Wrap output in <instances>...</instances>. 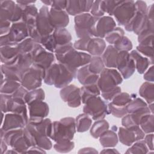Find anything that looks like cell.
<instances>
[{
    "label": "cell",
    "instance_id": "1",
    "mask_svg": "<svg viewBox=\"0 0 154 154\" xmlns=\"http://www.w3.org/2000/svg\"><path fill=\"white\" fill-rule=\"evenodd\" d=\"M54 53L59 63L77 69L88 64L91 58V55L88 53L76 51L72 43L57 45Z\"/></svg>",
    "mask_w": 154,
    "mask_h": 154
},
{
    "label": "cell",
    "instance_id": "2",
    "mask_svg": "<svg viewBox=\"0 0 154 154\" xmlns=\"http://www.w3.org/2000/svg\"><path fill=\"white\" fill-rule=\"evenodd\" d=\"M76 131L75 119L71 117H64L60 121L52 122L49 138L55 142L64 140H72Z\"/></svg>",
    "mask_w": 154,
    "mask_h": 154
},
{
    "label": "cell",
    "instance_id": "3",
    "mask_svg": "<svg viewBox=\"0 0 154 154\" xmlns=\"http://www.w3.org/2000/svg\"><path fill=\"white\" fill-rule=\"evenodd\" d=\"M45 74V69L32 63L31 67L25 70L21 76V85L28 91L39 88L42 84Z\"/></svg>",
    "mask_w": 154,
    "mask_h": 154
},
{
    "label": "cell",
    "instance_id": "4",
    "mask_svg": "<svg viewBox=\"0 0 154 154\" xmlns=\"http://www.w3.org/2000/svg\"><path fill=\"white\" fill-rule=\"evenodd\" d=\"M23 129L4 131L1 129V139H3L8 146L17 153H25L30 147L23 135Z\"/></svg>",
    "mask_w": 154,
    "mask_h": 154
},
{
    "label": "cell",
    "instance_id": "5",
    "mask_svg": "<svg viewBox=\"0 0 154 154\" xmlns=\"http://www.w3.org/2000/svg\"><path fill=\"white\" fill-rule=\"evenodd\" d=\"M24 99L13 97L11 95L1 93V109L3 112H10L21 115L28 123V117Z\"/></svg>",
    "mask_w": 154,
    "mask_h": 154
},
{
    "label": "cell",
    "instance_id": "6",
    "mask_svg": "<svg viewBox=\"0 0 154 154\" xmlns=\"http://www.w3.org/2000/svg\"><path fill=\"white\" fill-rule=\"evenodd\" d=\"M122 81L123 78L118 70L114 68L105 67L99 74L97 85L101 93L119 86Z\"/></svg>",
    "mask_w": 154,
    "mask_h": 154
},
{
    "label": "cell",
    "instance_id": "7",
    "mask_svg": "<svg viewBox=\"0 0 154 154\" xmlns=\"http://www.w3.org/2000/svg\"><path fill=\"white\" fill-rule=\"evenodd\" d=\"M84 104V113L91 117L92 119L96 121L103 119L109 114L108 105L99 96L89 98Z\"/></svg>",
    "mask_w": 154,
    "mask_h": 154
},
{
    "label": "cell",
    "instance_id": "8",
    "mask_svg": "<svg viewBox=\"0 0 154 154\" xmlns=\"http://www.w3.org/2000/svg\"><path fill=\"white\" fill-rule=\"evenodd\" d=\"M89 13H85L75 16V30L76 34L79 38H90L93 35L91 29L96 20Z\"/></svg>",
    "mask_w": 154,
    "mask_h": 154
},
{
    "label": "cell",
    "instance_id": "9",
    "mask_svg": "<svg viewBox=\"0 0 154 154\" xmlns=\"http://www.w3.org/2000/svg\"><path fill=\"white\" fill-rule=\"evenodd\" d=\"M136 12L135 1H120L116 7L112 16L119 25L125 26L134 17Z\"/></svg>",
    "mask_w": 154,
    "mask_h": 154
},
{
    "label": "cell",
    "instance_id": "10",
    "mask_svg": "<svg viewBox=\"0 0 154 154\" xmlns=\"http://www.w3.org/2000/svg\"><path fill=\"white\" fill-rule=\"evenodd\" d=\"M116 68L122 78L125 79L129 78L134 73L135 63L129 52L119 51L117 58Z\"/></svg>",
    "mask_w": 154,
    "mask_h": 154
},
{
    "label": "cell",
    "instance_id": "11",
    "mask_svg": "<svg viewBox=\"0 0 154 154\" xmlns=\"http://www.w3.org/2000/svg\"><path fill=\"white\" fill-rule=\"evenodd\" d=\"M118 139L123 144L131 146L135 141L143 140L145 133L139 126H135L131 128L121 127L118 132Z\"/></svg>",
    "mask_w": 154,
    "mask_h": 154
},
{
    "label": "cell",
    "instance_id": "12",
    "mask_svg": "<svg viewBox=\"0 0 154 154\" xmlns=\"http://www.w3.org/2000/svg\"><path fill=\"white\" fill-rule=\"evenodd\" d=\"M116 27V22L109 16L97 17L91 29L93 37L105 38L106 35Z\"/></svg>",
    "mask_w": 154,
    "mask_h": 154
},
{
    "label": "cell",
    "instance_id": "13",
    "mask_svg": "<svg viewBox=\"0 0 154 154\" xmlns=\"http://www.w3.org/2000/svg\"><path fill=\"white\" fill-rule=\"evenodd\" d=\"M33 63L36 64L45 69H48L52 64L55 59V55L45 49L42 45L37 43L29 54Z\"/></svg>",
    "mask_w": 154,
    "mask_h": 154
},
{
    "label": "cell",
    "instance_id": "14",
    "mask_svg": "<svg viewBox=\"0 0 154 154\" xmlns=\"http://www.w3.org/2000/svg\"><path fill=\"white\" fill-rule=\"evenodd\" d=\"M36 25L37 31L41 37L49 35L54 32L55 28L51 22L49 10L47 6L43 5L39 9Z\"/></svg>",
    "mask_w": 154,
    "mask_h": 154
},
{
    "label": "cell",
    "instance_id": "15",
    "mask_svg": "<svg viewBox=\"0 0 154 154\" xmlns=\"http://www.w3.org/2000/svg\"><path fill=\"white\" fill-rule=\"evenodd\" d=\"M58 72L54 85L57 88H62L69 85L76 77L78 69L61 63H58Z\"/></svg>",
    "mask_w": 154,
    "mask_h": 154
},
{
    "label": "cell",
    "instance_id": "16",
    "mask_svg": "<svg viewBox=\"0 0 154 154\" xmlns=\"http://www.w3.org/2000/svg\"><path fill=\"white\" fill-rule=\"evenodd\" d=\"M60 94L61 99L64 102H67L70 107L77 108L81 104L80 88L73 84L68 85L62 88Z\"/></svg>",
    "mask_w": 154,
    "mask_h": 154
},
{
    "label": "cell",
    "instance_id": "17",
    "mask_svg": "<svg viewBox=\"0 0 154 154\" xmlns=\"http://www.w3.org/2000/svg\"><path fill=\"white\" fill-rule=\"evenodd\" d=\"M26 124L27 122L21 115L11 112L4 116L1 129L4 131L22 129L25 127Z\"/></svg>",
    "mask_w": 154,
    "mask_h": 154
},
{
    "label": "cell",
    "instance_id": "18",
    "mask_svg": "<svg viewBox=\"0 0 154 154\" xmlns=\"http://www.w3.org/2000/svg\"><path fill=\"white\" fill-rule=\"evenodd\" d=\"M94 1L72 0L67 1L66 11L69 15L77 16L78 14L88 13Z\"/></svg>",
    "mask_w": 154,
    "mask_h": 154
},
{
    "label": "cell",
    "instance_id": "19",
    "mask_svg": "<svg viewBox=\"0 0 154 154\" xmlns=\"http://www.w3.org/2000/svg\"><path fill=\"white\" fill-rule=\"evenodd\" d=\"M19 54V43L11 42L7 45L1 46V61L2 64H11L13 63Z\"/></svg>",
    "mask_w": 154,
    "mask_h": 154
},
{
    "label": "cell",
    "instance_id": "20",
    "mask_svg": "<svg viewBox=\"0 0 154 154\" xmlns=\"http://www.w3.org/2000/svg\"><path fill=\"white\" fill-rule=\"evenodd\" d=\"M11 42L19 43L29 37L26 25L22 20L12 23L8 34Z\"/></svg>",
    "mask_w": 154,
    "mask_h": 154
},
{
    "label": "cell",
    "instance_id": "21",
    "mask_svg": "<svg viewBox=\"0 0 154 154\" xmlns=\"http://www.w3.org/2000/svg\"><path fill=\"white\" fill-rule=\"evenodd\" d=\"M49 17L52 26L56 28H65L69 25V14L65 10H60L51 7Z\"/></svg>",
    "mask_w": 154,
    "mask_h": 154
},
{
    "label": "cell",
    "instance_id": "22",
    "mask_svg": "<svg viewBox=\"0 0 154 154\" xmlns=\"http://www.w3.org/2000/svg\"><path fill=\"white\" fill-rule=\"evenodd\" d=\"M76 77L79 83L82 85L96 84L97 82L99 75L90 72L88 64L78 69Z\"/></svg>",
    "mask_w": 154,
    "mask_h": 154
},
{
    "label": "cell",
    "instance_id": "23",
    "mask_svg": "<svg viewBox=\"0 0 154 154\" xmlns=\"http://www.w3.org/2000/svg\"><path fill=\"white\" fill-rule=\"evenodd\" d=\"M29 117L45 118L49 114V106L43 100L37 101L28 105Z\"/></svg>",
    "mask_w": 154,
    "mask_h": 154
},
{
    "label": "cell",
    "instance_id": "24",
    "mask_svg": "<svg viewBox=\"0 0 154 154\" xmlns=\"http://www.w3.org/2000/svg\"><path fill=\"white\" fill-rule=\"evenodd\" d=\"M106 48V43L103 38L91 37L88 42L87 52L90 55L100 56L103 54Z\"/></svg>",
    "mask_w": 154,
    "mask_h": 154
},
{
    "label": "cell",
    "instance_id": "25",
    "mask_svg": "<svg viewBox=\"0 0 154 154\" xmlns=\"http://www.w3.org/2000/svg\"><path fill=\"white\" fill-rule=\"evenodd\" d=\"M32 63V59L29 54L20 53L15 61L10 65H12L17 70L21 76L23 73L29 69Z\"/></svg>",
    "mask_w": 154,
    "mask_h": 154
},
{
    "label": "cell",
    "instance_id": "26",
    "mask_svg": "<svg viewBox=\"0 0 154 154\" xmlns=\"http://www.w3.org/2000/svg\"><path fill=\"white\" fill-rule=\"evenodd\" d=\"M16 3L13 1H0V19L1 22H10L11 23L14 10Z\"/></svg>",
    "mask_w": 154,
    "mask_h": 154
},
{
    "label": "cell",
    "instance_id": "27",
    "mask_svg": "<svg viewBox=\"0 0 154 154\" xmlns=\"http://www.w3.org/2000/svg\"><path fill=\"white\" fill-rule=\"evenodd\" d=\"M129 54L135 63V69H137L140 74H143L146 71L150 66V63L152 64H153L150 59L143 57L137 50H133Z\"/></svg>",
    "mask_w": 154,
    "mask_h": 154
},
{
    "label": "cell",
    "instance_id": "28",
    "mask_svg": "<svg viewBox=\"0 0 154 154\" xmlns=\"http://www.w3.org/2000/svg\"><path fill=\"white\" fill-rule=\"evenodd\" d=\"M119 51L113 45L108 46L103 52L102 59L107 68H116L117 58Z\"/></svg>",
    "mask_w": 154,
    "mask_h": 154
},
{
    "label": "cell",
    "instance_id": "29",
    "mask_svg": "<svg viewBox=\"0 0 154 154\" xmlns=\"http://www.w3.org/2000/svg\"><path fill=\"white\" fill-rule=\"evenodd\" d=\"M99 141L103 147H115L118 143V136L112 130H107L99 137Z\"/></svg>",
    "mask_w": 154,
    "mask_h": 154
},
{
    "label": "cell",
    "instance_id": "30",
    "mask_svg": "<svg viewBox=\"0 0 154 154\" xmlns=\"http://www.w3.org/2000/svg\"><path fill=\"white\" fill-rule=\"evenodd\" d=\"M139 94L145 99L148 104L153 103L154 101V85L153 82H145L140 89Z\"/></svg>",
    "mask_w": 154,
    "mask_h": 154
},
{
    "label": "cell",
    "instance_id": "31",
    "mask_svg": "<svg viewBox=\"0 0 154 154\" xmlns=\"http://www.w3.org/2000/svg\"><path fill=\"white\" fill-rule=\"evenodd\" d=\"M52 34L57 45H64L71 43L72 36L65 28L55 29Z\"/></svg>",
    "mask_w": 154,
    "mask_h": 154
},
{
    "label": "cell",
    "instance_id": "32",
    "mask_svg": "<svg viewBox=\"0 0 154 154\" xmlns=\"http://www.w3.org/2000/svg\"><path fill=\"white\" fill-rule=\"evenodd\" d=\"M81 101L84 103L89 98L94 96H98L100 94V91L97 84L83 85L81 88Z\"/></svg>",
    "mask_w": 154,
    "mask_h": 154
},
{
    "label": "cell",
    "instance_id": "33",
    "mask_svg": "<svg viewBox=\"0 0 154 154\" xmlns=\"http://www.w3.org/2000/svg\"><path fill=\"white\" fill-rule=\"evenodd\" d=\"M76 129L78 132H84L88 131L92 123L91 117L85 113L81 114L75 119Z\"/></svg>",
    "mask_w": 154,
    "mask_h": 154
},
{
    "label": "cell",
    "instance_id": "34",
    "mask_svg": "<svg viewBox=\"0 0 154 154\" xmlns=\"http://www.w3.org/2000/svg\"><path fill=\"white\" fill-rule=\"evenodd\" d=\"M20 86V82L4 78L1 81L0 91L1 93L11 96Z\"/></svg>",
    "mask_w": 154,
    "mask_h": 154
},
{
    "label": "cell",
    "instance_id": "35",
    "mask_svg": "<svg viewBox=\"0 0 154 154\" xmlns=\"http://www.w3.org/2000/svg\"><path fill=\"white\" fill-rule=\"evenodd\" d=\"M109 123L104 119L96 120L90 128V134L94 138L99 137L109 129Z\"/></svg>",
    "mask_w": 154,
    "mask_h": 154
},
{
    "label": "cell",
    "instance_id": "36",
    "mask_svg": "<svg viewBox=\"0 0 154 154\" xmlns=\"http://www.w3.org/2000/svg\"><path fill=\"white\" fill-rule=\"evenodd\" d=\"M58 63H53L48 69H45L43 82L46 84L49 85H54L58 72Z\"/></svg>",
    "mask_w": 154,
    "mask_h": 154
},
{
    "label": "cell",
    "instance_id": "37",
    "mask_svg": "<svg viewBox=\"0 0 154 154\" xmlns=\"http://www.w3.org/2000/svg\"><path fill=\"white\" fill-rule=\"evenodd\" d=\"M45 98V94L44 90L40 88H38L28 91L25 97L24 100L28 105L37 101L43 100Z\"/></svg>",
    "mask_w": 154,
    "mask_h": 154
},
{
    "label": "cell",
    "instance_id": "38",
    "mask_svg": "<svg viewBox=\"0 0 154 154\" xmlns=\"http://www.w3.org/2000/svg\"><path fill=\"white\" fill-rule=\"evenodd\" d=\"M1 72L3 73L4 78L20 82V75L12 65L2 64L1 66Z\"/></svg>",
    "mask_w": 154,
    "mask_h": 154
},
{
    "label": "cell",
    "instance_id": "39",
    "mask_svg": "<svg viewBox=\"0 0 154 154\" xmlns=\"http://www.w3.org/2000/svg\"><path fill=\"white\" fill-rule=\"evenodd\" d=\"M147 106V104L143 99L136 97L132 99L129 103L126 106V111L127 114H133L140 111Z\"/></svg>",
    "mask_w": 154,
    "mask_h": 154
},
{
    "label": "cell",
    "instance_id": "40",
    "mask_svg": "<svg viewBox=\"0 0 154 154\" xmlns=\"http://www.w3.org/2000/svg\"><path fill=\"white\" fill-rule=\"evenodd\" d=\"M89 70L94 74L99 75L105 68V65L100 56H93L88 64Z\"/></svg>",
    "mask_w": 154,
    "mask_h": 154
},
{
    "label": "cell",
    "instance_id": "41",
    "mask_svg": "<svg viewBox=\"0 0 154 154\" xmlns=\"http://www.w3.org/2000/svg\"><path fill=\"white\" fill-rule=\"evenodd\" d=\"M153 114H149L144 116L140 121L139 126L145 134L153 132Z\"/></svg>",
    "mask_w": 154,
    "mask_h": 154
},
{
    "label": "cell",
    "instance_id": "42",
    "mask_svg": "<svg viewBox=\"0 0 154 154\" xmlns=\"http://www.w3.org/2000/svg\"><path fill=\"white\" fill-rule=\"evenodd\" d=\"M131 100V96L128 93L120 92L112 99L111 103L119 107L126 108V106Z\"/></svg>",
    "mask_w": 154,
    "mask_h": 154
},
{
    "label": "cell",
    "instance_id": "43",
    "mask_svg": "<svg viewBox=\"0 0 154 154\" xmlns=\"http://www.w3.org/2000/svg\"><path fill=\"white\" fill-rule=\"evenodd\" d=\"M124 30L122 28L116 27L106 35L105 38L111 45H113L117 41L124 36Z\"/></svg>",
    "mask_w": 154,
    "mask_h": 154
},
{
    "label": "cell",
    "instance_id": "44",
    "mask_svg": "<svg viewBox=\"0 0 154 154\" xmlns=\"http://www.w3.org/2000/svg\"><path fill=\"white\" fill-rule=\"evenodd\" d=\"M75 146L74 143L72 140H64L56 142L54 144V149L60 153H67L71 151Z\"/></svg>",
    "mask_w": 154,
    "mask_h": 154
},
{
    "label": "cell",
    "instance_id": "45",
    "mask_svg": "<svg viewBox=\"0 0 154 154\" xmlns=\"http://www.w3.org/2000/svg\"><path fill=\"white\" fill-rule=\"evenodd\" d=\"M147 152L148 147L144 141L142 140L135 141L126 152V153H146Z\"/></svg>",
    "mask_w": 154,
    "mask_h": 154
},
{
    "label": "cell",
    "instance_id": "46",
    "mask_svg": "<svg viewBox=\"0 0 154 154\" xmlns=\"http://www.w3.org/2000/svg\"><path fill=\"white\" fill-rule=\"evenodd\" d=\"M40 44H41L42 46L47 51L52 53L54 52L55 49L57 46L52 34L47 36L42 37Z\"/></svg>",
    "mask_w": 154,
    "mask_h": 154
},
{
    "label": "cell",
    "instance_id": "47",
    "mask_svg": "<svg viewBox=\"0 0 154 154\" xmlns=\"http://www.w3.org/2000/svg\"><path fill=\"white\" fill-rule=\"evenodd\" d=\"M113 46L119 51L129 52L132 49V44L131 41L126 36H123L117 41Z\"/></svg>",
    "mask_w": 154,
    "mask_h": 154
},
{
    "label": "cell",
    "instance_id": "48",
    "mask_svg": "<svg viewBox=\"0 0 154 154\" xmlns=\"http://www.w3.org/2000/svg\"><path fill=\"white\" fill-rule=\"evenodd\" d=\"M36 43L37 42H35L31 37L26 38L21 42L19 43V49L20 53L30 54Z\"/></svg>",
    "mask_w": 154,
    "mask_h": 154
},
{
    "label": "cell",
    "instance_id": "49",
    "mask_svg": "<svg viewBox=\"0 0 154 154\" xmlns=\"http://www.w3.org/2000/svg\"><path fill=\"white\" fill-rule=\"evenodd\" d=\"M90 14L96 17H100L105 13L103 10V1H94L90 9Z\"/></svg>",
    "mask_w": 154,
    "mask_h": 154
},
{
    "label": "cell",
    "instance_id": "50",
    "mask_svg": "<svg viewBox=\"0 0 154 154\" xmlns=\"http://www.w3.org/2000/svg\"><path fill=\"white\" fill-rule=\"evenodd\" d=\"M137 51L146 57L149 58L153 63V46L150 45H138L137 46Z\"/></svg>",
    "mask_w": 154,
    "mask_h": 154
},
{
    "label": "cell",
    "instance_id": "51",
    "mask_svg": "<svg viewBox=\"0 0 154 154\" xmlns=\"http://www.w3.org/2000/svg\"><path fill=\"white\" fill-rule=\"evenodd\" d=\"M119 2L120 1H103L105 13H108L109 16H112L113 12Z\"/></svg>",
    "mask_w": 154,
    "mask_h": 154
},
{
    "label": "cell",
    "instance_id": "52",
    "mask_svg": "<svg viewBox=\"0 0 154 154\" xmlns=\"http://www.w3.org/2000/svg\"><path fill=\"white\" fill-rule=\"evenodd\" d=\"M121 92V88L119 86H117L116 87L114 88L113 89H111L109 91H107L106 92L101 93V96L102 97L108 101H111L112 99L119 93Z\"/></svg>",
    "mask_w": 154,
    "mask_h": 154
},
{
    "label": "cell",
    "instance_id": "53",
    "mask_svg": "<svg viewBox=\"0 0 154 154\" xmlns=\"http://www.w3.org/2000/svg\"><path fill=\"white\" fill-rule=\"evenodd\" d=\"M91 38V37H90ZM90 38H79V40L75 42L73 46L76 50L87 51V48L88 43V42Z\"/></svg>",
    "mask_w": 154,
    "mask_h": 154
},
{
    "label": "cell",
    "instance_id": "54",
    "mask_svg": "<svg viewBox=\"0 0 154 154\" xmlns=\"http://www.w3.org/2000/svg\"><path fill=\"white\" fill-rule=\"evenodd\" d=\"M144 141L148 147L151 150H153V134L150 133L147 134L144 137Z\"/></svg>",
    "mask_w": 154,
    "mask_h": 154
},
{
    "label": "cell",
    "instance_id": "55",
    "mask_svg": "<svg viewBox=\"0 0 154 154\" xmlns=\"http://www.w3.org/2000/svg\"><path fill=\"white\" fill-rule=\"evenodd\" d=\"M143 78L147 82H153V66L150 67L149 69H148V70L144 73Z\"/></svg>",
    "mask_w": 154,
    "mask_h": 154
},
{
    "label": "cell",
    "instance_id": "56",
    "mask_svg": "<svg viewBox=\"0 0 154 154\" xmlns=\"http://www.w3.org/2000/svg\"><path fill=\"white\" fill-rule=\"evenodd\" d=\"M66 3L67 1H53L51 7L60 10H65Z\"/></svg>",
    "mask_w": 154,
    "mask_h": 154
},
{
    "label": "cell",
    "instance_id": "57",
    "mask_svg": "<svg viewBox=\"0 0 154 154\" xmlns=\"http://www.w3.org/2000/svg\"><path fill=\"white\" fill-rule=\"evenodd\" d=\"M28 152H37V153H46V152L40 147L37 146H34L29 147L25 153Z\"/></svg>",
    "mask_w": 154,
    "mask_h": 154
},
{
    "label": "cell",
    "instance_id": "58",
    "mask_svg": "<svg viewBox=\"0 0 154 154\" xmlns=\"http://www.w3.org/2000/svg\"><path fill=\"white\" fill-rule=\"evenodd\" d=\"M97 153V152L94 148L85 147V148L81 149L78 152V153Z\"/></svg>",
    "mask_w": 154,
    "mask_h": 154
},
{
    "label": "cell",
    "instance_id": "59",
    "mask_svg": "<svg viewBox=\"0 0 154 154\" xmlns=\"http://www.w3.org/2000/svg\"><path fill=\"white\" fill-rule=\"evenodd\" d=\"M7 144L3 139H1V153L2 154L5 153L7 150Z\"/></svg>",
    "mask_w": 154,
    "mask_h": 154
},
{
    "label": "cell",
    "instance_id": "60",
    "mask_svg": "<svg viewBox=\"0 0 154 154\" xmlns=\"http://www.w3.org/2000/svg\"><path fill=\"white\" fill-rule=\"evenodd\" d=\"M17 4L24 5V6H26L28 5H31V4H34L35 2V1H15Z\"/></svg>",
    "mask_w": 154,
    "mask_h": 154
},
{
    "label": "cell",
    "instance_id": "61",
    "mask_svg": "<svg viewBox=\"0 0 154 154\" xmlns=\"http://www.w3.org/2000/svg\"><path fill=\"white\" fill-rule=\"evenodd\" d=\"M100 153H119V152L115 149H111V147H109V148H106L105 149H103V150H102L100 152Z\"/></svg>",
    "mask_w": 154,
    "mask_h": 154
},
{
    "label": "cell",
    "instance_id": "62",
    "mask_svg": "<svg viewBox=\"0 0 154 154\" xmlns=\"http://www.w3.org/2000/svg\"><path fill=\"white\" fill-rule=\"evenodd\" d=\"M52 1H50V0H46V1H42V2L43 3L45 4V5L46 6H51L52 4Z\"/></svg>",
    "mask_w": 154,
    "mask_h": 154
}]
</instances>
